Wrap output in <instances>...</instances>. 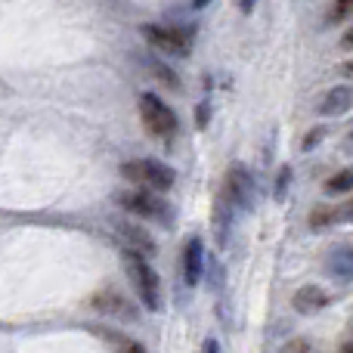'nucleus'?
<instances>
[{"label": "nucleus", "mask_w": 353, "mask_h": 353, "mask_svg": "<svg viewBox=\"0 0 353 353\" xmlns=\"http://www.w3.org/2000/svg\"><path fill=\"white\" fill-rule=\"evenodd\" d=\"M124 267H128V279L130 285H134L137 298L143 301V307L146 310H159V273L152 270V263H149V257L137 254V251H124Z\"/></svg>", "instance_id": "f257e3e1"}, {"label": "nucleus", "mask_w": 353, "mask_h": 353, "mask_svg": "<svg viewBox=\"0 0 353 353\" xmlns=\"http://www.w3.org/2000/svg\"><path fill=\"white\" fill-rule=\"evenodd\" d=\"M140 118H143V128L149 130L152 137L159 140H174L176 130H180V118L159 93H143L140 97Z\"/></svg>", "instance_id": "f03ea898"}, {"label": "nucleus", "mask_w": 353, "mask_h": 353, "mask_svg": "<svg viewBox=\"0 0 353 353\" xmlns=\"http://www.w3.org/2000/svg\"><path fill=\"white\" fill-rule=\"evenodd\" d=\"M121 174L128 176L130 183H134L137 189H146V192H168V189L174 186V171L168 165H161V161L155 159H140V161H128V165H121Z\"/></svg>", "instance_id": "7ed1b4c3"}, {"label": "nucleus", "mask_w": 353, "mask_h": 353, "mask_svg": "<svg viewBox=\"0 0 353 353\" xmlns=\"http://www.w3.org/2000/svg\"><path fill=\"white\" fill-rule=\"evenodd\" d=\"M118 205L134 217H146V220H171V205L161 199L159 192H146V189H124L118 192Z\"/></svg>", "instance_id": "20e7f679"}, {"label": "nucleus", "mask_w": 353, "mask_h": 353, "mask_svg": "<svg viewBox=\"0 0 353 353\" xmlns=\"http://www.w3.org/2000/svg\"><path fill=\"white\" fill-rule=\"evenodd\" d=\"M146 41L152 43L155 50L168 56H186L189 53V34L183 28H168V25H146L143 28Z\"/></svg>", "instance_id": "39448f33"}, {"label": "nucleus", "mask_w": 353, "mask_h": 353, "mask_svg": "<svg viewBox=\"0 0 353 353\" xmlns=\"http://www.w3.org/2000/svg\"><path fill=\"white\" fill-rule=\"evenodd\" d=\"M248 192H251V176H248V171H245L242 165L230 168L226 176H223L220 201H223V205H230V208H236V205H242V201L248 199Z\"/></svg>", "instance_id": "423d86ee"}, {"label": "nucleus", "mask_w": 353, "mask_h": 353, "mask_svg": "<svg viewBox=\"0 0 353 353\" xmlns=\"http://www.w3.org/2000/svg\"><path fill=\"white\" fill-rule=\"evenodd\" d=\"M201 263H205V248H201V239H189L186 248H183V276H186L189 285L201 279Z\"/></svg>", "instance_id": "0eeeda50"}, {"label": "nucleus", "mask_w": 353, "mask_h": 353, "mask_svg": "<svg viewBox=\"0 0 353 353\" xmlns=\"http://www.w3.org/2000/svg\"><path fill=\"white\" fill-rule=\"evenodd\" d=\"M329 292H323L319 285H307V288H301L298 294H294V310L298 313H316V310H323V307H329Z\"/></svg>", "instance_id": "6e6552de"}, {"label": "nucleus", "mask_w": 353, "mask_h": 353, "mask_svg": "<svg viewBox=\"0 0 353 353\" xmlns=\"http://www.w3.org/2000/svg\"><path fill=\"white\" fill-rule=\"evenodd\" d=\"M347 105H350V87H335V90L325 93L319 112L323 115H341V112H347Z\"/></svg>", "instance_id": "1a4fd4ad"}, {"label": "nucleus", "mask_w": 353, "mask_h": 353, "mask_svg": "<svg viewBox=\"0 0 353 353\" xmlns=\"http://www.w3.org/2000/svg\"><path fill=\"white\" fill-rule=\"evenodd\" d=\"M93 307H97V310H103V313H121V316H128V313H130L128 301L118 298L115 292H99L97 298H93Z\"/></svg>", "instance_id": "9d476101"}, {"label": "nucleus", "mask_w": 353, "mask_h": 353, "mask_svg": "<svg viewBox=\"0 0 353 353\" xmlns=\"http://www.w3.org/2000/svg\"><path fill=\"white\" fill-rule=\"evenodd\" d=\"M350 183H353L350 171H338L335 176H329V180H325V192H329V195H344V192H350Z\"/></svg>", "instance_id": "9b49d317"}, {"label": "nucleus", "mask_w": 353, "mask_h": 353, "mask_svg": "<svg viewBox=\"0 0 353 353\" xmlns=\"http://www.w3.org/2000/svg\"><path fill=\"white\" fill-rule=\"evenodd\" d=\"M350 6H353V0H335V3H332V10H329V25L344 22V19L350 16Z\"/></svg>", "instance_id": "f8f14e48"}, {"label": "nucleus", "mask_w": 353, "mask_h": 353, "mask_svg": "<svg viewBox=\"0 0 353 353\" xmlns=\"http://www.w3.org/2000/svg\"><path fill=\"white\" fill-rule=\"evenodd\" d=\"M335 217H338L335 208H332V211H329V208H316V211H313L310 226H316V230H319V226H325V223H335Z\"/></svg>", "instance_id": "ddd939ff"}, {"label": "nucleus", "mask_w": 353, "mask_h": 353, "mask_svg": "<svg viewBox=\"0 0 353 353\" xmlns=\"http://www.w3.org/2000/svg\"><path fill=\"white\" fill-rule=\"evenodd\" d=\"M115 344H118V353H146L140 347L137 341H128V338H115Z\"/></svg>", "instance_id": "4468645a"}, {"label": "nucleus", "mask_w": 353, "mask_h": 353, "mask_svg": "<svg viewBox=\"0 0 353 353\" xmlns=\"http://www.w3.org/2000/svg\"><path fill=\"white\" fill-rule=\"evenodd\" d=\"M282 353H310V344L307 341H292Z\"/></svg>", "instance_id": "2eb2a0df"}, {"label": "nucleus", "mask_w": 353, "mask_h": 353, "mask_svg": "<svg viewBox=\"0 0 353 353\" xmlns=\"http://www.w3.org/2000/svg\"><path fill=\"white\" fill-rule=\"evenodd\" d=\"M155 78H165L171 87H176V78H174L171 72H168V65H155Z\"/></svg>", "instance_id": "dca6fc26"}, {"label": "nucleus", "mask_w": 353, "mask_h": 353, "mask_svg": "<svg viewBox=\"0 0 353 353\" xmlns=\"http://www.w3.org/2000/svg\"><path fill=\"white\" fill-rule=\"evenodd\" d=\"M236 3H239V10H242L245 16H248V12L254 10V3H257V0H236Z\"/></svg>", "instance_id": "f3484780"}, {"label": "nucleus", "mask_w": 353, "mask_h": 353, "mask_svg": "<svg viewBox=\"0 0 353 353\" xmlns=\"http://www.w3.org/2000/svg\"><path fill=\"white\" fill-rule=\"evenodd\" d=\"M201 353H220V350H217V341H208V344H205V350H201Z\"/></svg>", "instance_id": "a211bd4d"}, {"label": "nucleus", "mask_w": 353, "mask_h": 353, "mask_svg": "<svg viewBox=\"0 0 353 353\" xmlns=\"http://www.w3.org/2000/svg\"><path fill=\"white\" fill-rule=\"evenodd\" d=\"M208 3V0H195V6H205Z\"/></svg>", "instance_id": "6ab92c4d"}]
</instances>
